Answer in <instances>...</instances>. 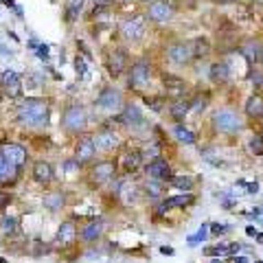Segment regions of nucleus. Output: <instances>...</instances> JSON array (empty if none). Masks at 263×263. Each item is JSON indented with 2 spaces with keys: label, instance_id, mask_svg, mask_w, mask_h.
<instances>
[{
  "label": "nucleus",
  "instance_id": "27",
  "mask_svg": "<svg viewBox=\"0 0 263 263\" xmlns=\"http://www.w3.org/2000/svg\"><path fill=\"white\" fill-rule=\"evenodd\" d=\"M169 112L176 121H184V117L191 112V105H189V101H184V99H176V101L169 105Z\"/></svg>",
  "mask_w": 263,
  "mask_h": 263
},
{
  "label": "nucleus",
  "instance_id": "29",
  "mask_svg": "<svg viewBox=\"0 0 263 263\" xmlns=\"http://www.w3.org/2000/svg\"><path fill=\"white\" fill-rule=\"evenodd\" d=\"M246 114H248V117H261L263 114V97L252 95L248 101H246Z\"/></svg>",
  "mask_w": 263,
  "mask_h": 263
},
{
  "label": "nucleus",
  "instance_id": "13",
  "mask_svg": "<svg viewBox=\"0 0 263 263\" xmlns=\"http://www.w3.org/2000/svg\"><path fill=\"white\" fill-rule=\"evenodd\" d=\"M20 178V167L13 162H7L5 156L0 154V186H13Z\"/></svg>",
  "mask_w": 263,
  "mask_h": 263
},
{
  "label": "nucleus",
  "instance_id": "15",
  "mask_svg": "<svg viewBox=\"0 0 263 263\" xmlns=\"http://www.w3.org/2000/svg\"><path fill=\"white\" fill-rule=\"evenodd\" d=\"M167 57H169V62H174V64H186V62H191L193 60L191 44H186V42L171 44L167 48Z\"/></svg>",
  "mask_w": 263,
  "mask_h": 263
},
{
  "label": "nucleus",
  "instance_id": "46",
  "mask_svg": "<svg viewBox=\"0 0 263 263\" xmlns=\"http://www.w3.org/2000/svg\"><path fill=\"white\" fill-rule=\"evenodd\" d=\"M160 254H164V257H174L176 250L171 248V246H160Z\"/></svg>",
  "mask_w": 263,
  "mask_h": 263
},
{
  "label": "nucleus",
  "instance_id": "22",
  "mask_svg": "<svg viewBox=\"0 0 263 263\" xmlns=\"http://www.w3.org/2000/svg\"><path fill=\"white\" fill-rule=\"evenodd\" d=\"M42 204H44L46 211L60 213V211L66 206V195H64L62 191H48V193H44V197H42Z\"/></svg>",
  "mask_w": 263,
  "mask_h": 263
},
{
  "label": "nucleus",
  "instance_id": "35",
  "mask_svg": "<svg viewBox=\"0 0 263 263\" xmlns=\"http://www.w3.org/2000/svg\"><path fill=\"white\" fill-rule=\"evenodd\" d=\"M211 46H209V40L206 37H197L195 42L191 44V53L193 57H202V55H209Z\"/></svg>",
  "mask_w": 263,
  "mask_h": 263
},
{
  "label": "nucleus",
  "instance_id": "34",
  "mask_svg": "<svg viewBox=\"0 0 263 263\" xmlns=\"http://www.w3.org/2000/svg\"><path fill=\"white\" fill-rule=\"evenodd\" d=\"M241 53L246 55V60H248V62H259L263 51H261V46L257 42H248V44H243Z\"/></svg>",
  "mask_w": 263,
  "mask_h": 263
},
{
  "label": "nucleus",
  "instance_id": "26",
  "mask_svg": "<svg viewBox=\"0 0 263 263\" xmlns=\"http://www.w3.org/2000/svg\"><path fill=\"white\" fill-rule=\"evenodd\" d=\"M20 230V221L13 215H3L0 217V235L3 237H13Z\"/></svg>",
  "mask_w": 263,
  "mask_h": 263
},
{
  "label": "nucleus",
  "instance_id": "38",
  "mask_svg": "<svg viewBox=\"0 0 263 263\" xmlns=\"http://www.w3.org/2000/svg\"><path fill=\"white\" fill-rule=\"evenodd\" d=\"M75 72H77L79 79L88 77V62H86L84 55H77V57H75Z\"/></svg>",
  "mask_w": 263,
  "mask_h": 263
},
{
  "label": "nucleus",
  "instance_id": "41",
  "mask_svg": "<svg viewBox=\"0 0 263 263\" xmlns=\"http://www.w3.org/2000/svg\"><path fill=\"white\" fill-rule=\"evenodd\" d=\"M209 230L213 233V237H221L230 233V226H224V224H209Z\"/></svg>",
  "mask_w": 263,
  "mask_h": 263
},
{
  "label": "nucleus",
  "instance_id": "30",
  "mask_svg": "<svg viewBox=\"0 0 263 263\" xmlns=\"http://www.w3.org/2000/svg\"><path fill=\"white\" fill-rule=\"evenodd\" d=\"M84 5H86V0H70L68 7H66V18H68L70 22L79 20L81 11H84Z\"/></svg>",
  "mask_w": 263,
  "mask_h": 263
},
{
  "label": "nucleus",
  "instance_id": "19",
  "mask_svg": "<svg viewBox=\"0 0 263 263\" xmlns=\"http://www.w3.org/2000/svg\"><path fill=\"white\" fill-rule=\"evenodd\" d=\"M117 169H119L117 162H112V160L99 162L92 169V178L97 180V182H112L114 176H117Z\"/></svg>",
  "mask_w": 263,
  "mask_h": 263
},
{
  "label": "nucleus",
  "instance_id": "39",
  "mask_svg": "<svg viewBox=\"0 0 263 263\" xmlns=\"http://www.w3.org/2000/svg\"><path fill=\"white\" fill-rule=\"evenodd\" d=\"M33 53H35L42 62H51V46L44 44V42H37V46L33 48Z\"/></svg>",
  "mask_w": 263,
  "mask_h": 263
},
{
  "label": "nucleus",
  "instance_id": "16",
  "mask_svg": "<svg viewBox=\"0 0 263 263\" xmlns=\"http://www.w3.org/2000/svg\"><path fill=\"white\" fill-rule=\"evenodd\" d=\"M143 154H141V149H129V152H125L121 156V162L117 164V167H123V171L125 174H134V171H138L143 167Z\"/></svg>",
  "mask_w": 263,
  "mask_h": 263
},
{
  "label": "nucleus",
  "instance_id": "45",
  "mask_svg": "<svg viewBox=\"0 0 263 263\" xmlns=\"http://www.w3.org/2000/svg\"><path fill=\"white\" fill-rule=\"evenodd\" d=\"M0 57H13V51L9 46H5L3 42H0Z\"/></svg>",
  "mask_w": 263,
  "mask_h": 263
},
{
  "label": "nucleus",
  "instance_id": "6",
  "mask_svg": "<svg viewBox=\"0 0 263 263\" xmlns=\"http://www.w3.org/2000/svg\"><path fill=\"white\" fill-rule=\"evenodd\" d=\"M103 230H105V221L101 217H92L77 230V237L84 243H95L103 237Z\"/></svg>",
  "mask_w": 263,
  "mask_h": 263
},
{
  "label": "nucleus",
  "instance_id": "54",
  "mask_svg": "<svg viewBox=\"0 0 263 263\" xmlns=\"http://www.w3.org/2000/svg\"><path fill=\"white\" fill-rule=\"evenodd\" d=\"M261 224H263V209H261Z\"/></svg>",
  "mask_w": 263,
  "mask_h": 263
},
{
  "label": "nucleus",
  "instance_id": "12",
  "mask_svg": "<svg viewBox=\"0 0 263 263\" xmlns=\"http://www.w3.org/2000/svg\"><path fill=\"white\" fill-rule=\"evenodd\" d=\"M121 35L127 42H138L145 35V20L143 18H129L121 24Z\"/></svg>",
  "mask_w": 263,
  "mask_h": 263
},
{
  "label": "nucleus",
  "instance_id": "37",
  "mask_svg": "<svg viewBox=\"0 0 263 263\" xmlns=\"http://www.w3.org/2000/svg\"><path fill=\"white\" fill-rule=\"evenodd\" d=\"M81 169V162L72 156V158H66L64 162H62V171L64 174H77V171Z\"/></svg>",
  "mask_w": 263,
  "mask_h": 263
},
{
  "label": "nucleus",
  "instance_id": "1",
  "mask_svg": "<svg viewBox=\"0 0 263 263\" xmlns=\"http://www.w3.org/2000/svg\"><path fill=\"white\" fill-rule=\"evenodd\" d=\"M48 103L40 97H27L22 99L15 108V119L24 127H44L48 123Z\"/></svg>",
  "mask_w": 263,
  "mask_h": 263
},
{
  "label": "nucleus",
  "instance_id": "8",
  "mask_svg": "<svg viewBox=\"0 0 263 263\" xmlns=\"http://www.w3.org/2000/svg\"><path fill=\"white\" fill-rule=\"evenodd\" d=\"M149 75H152L149 62H147V60H138L129 68V79H127L129 88H143L145 84H149Z\"/></svg>",
  "mask_w": 263,
  "mask_h": 263
},
{
  "label": "nucleus",
  "instance_id": "21",
  "mask_svg": "<svg viewBox=\"0 0 263 263\" xmlns=\"http://www.w3.org/2000/svg\"><path fill=\"white\" fill-rule=\"evenodd\" d=\"M77 239V224L72 219H66L60 224V228H57V243L62 246H68Z\"/></svg>",
  "mask_w": 263,
  "mask_h": 263
},
{
  "label": "nucleus",
  "instance_id": "49",
  "mask_svg": "<svg viewBox=\"0 0 263 263\" xmlns=\"http://www.w3.org/2000/svg\"><path fill=\"white\" fill-rule=\"evenodd\" d=\"M257 233H259V230L254 228V226H248V228H246V235H248V237H254Z\"/></svg>",
  "mask_w": 263,
  "mask_h": 263
},
{
  "label": "nucleus",
  "instance_id": "52",
  "mask_svg": "<svg viewBox=\"0 0 263 263\" xmlns=\"http://www.w3.org/2000/svg\"><path fill=\"white\" fill-rule=\"evenodd\" d=\"M211 263H221V259H217V257H215V259H213Z\"/></svg>",
  "mask_w": 263,
  "mask_h": 263
},
{
  "label": "nucleus",
  "instance_id": "4",
  "mask_svg": "<svg viewBox=\"0 0 263 263\" xmlns=\"http://www.w3.org/2000/svg\"><path fill=\"white\" fill-rule=\"evenodd\" d=\"M213 127L221 132V134H237V132L243 127V121L235 110L221 108L213 114Z\"/></svg>",
  "mask_w": 263,
  "mask_h": 263
},
{
  "label": "nucleus",
  "instance_id": "50",
  "mask_svg": "<svg viewBox=\"0 0 263 263\" xmlns=\"http://www.w3.org/2000/svg\"><path fill=\"white\" fill-rule=\"evenodd\" d=\"M254 241H257V243H263V233H257V235H254Z\"/></svg>",
  "mask_w": 263,
  "mask_h": 263
},
{
  "label": "nucleus",
  "instance_id": "2",
  "mask_svg": "<svg viewBox=\"0 0 263 263\" xmlns=\"http://www.w3.org/2000/svg\"><path fill=\"white\" fill-rule=\"evenodd\" d=\"M88 123H90L88 110L79 103H72L62 112V127L68 132V134H84Z\"/></svg>",
  "mask_w": 263,
  "mask_h": 263
},
{
  "label": "nucleus",
  "instance_id": "18",
  "mask_svg": "<svg viewBox=\"0 0 263 263\" xmlns=\"http://www.w3.org/2000/svg\"><path fill=\"white\" fill-rule=\"evenodd\" d=\"M147 15H149V20H154V22H167L171 15H174V9H171V5L167 0H156V3L149 5Z\"/></svg>",
  "mask_w": 263,
  "mask_h": 263
},
{
  "label": "nucleus",
  "instance_id": "7",
  "mask_svg": "<svg viewBox=\"0 0 263 263\" xmlns=\"http://www.w3.org/2000/svg\"><path fill=\"white\" fill-rule=\"evenodd\" d=\"M119 119H121L123 125L132 127V129L145 125V114H143V110L138 108L136 103H123V108L119 112Z\"/></svg>",
  "mask_w": 263,
  "mask_h": 263
},
{
  "label": "nucleus",
  "instance_id": "51",
  "mask_svg": "<svg viewBox=\"0 0 263 263\" xmlns=\"http://www.w3.org/2000/svg\"><path fill=\"white\" fill-rule=\"evenodd\" d=\"M112 0H95V5H110Z\"/></svg>",
  "mask_w": 263,
  "mask_h": 263
},
{
  "label": "nucleus",
  "instance_id": "57",
  "mask_svg": "<svg viewBox=\"0 0 263 263\" xmlns=\"http://www.w3.org/2000/svg\"><path fill=\"white\" fill-rule=\"evenodd\" d=\"M0 3H3V0H0Z\"/></svg>",
  "mask_w": 263,
  "mask_h": 263
},
{
  "label": "nucleus",
  "instance_id": "10",
  "mask_svg": "<svg viewBox=\"0 0 263 263\" xmlns=\"http://www.w3.org/2000/svg\"><path fill=\"white\" fill-rule=\"evenodd\" d=\"M0 154L5 156L7 162H13V164H18V167H24L27 160H29L27 147L20 145V143H5L3 147H0Z\"/></svg>",
  "mask_w": 263,
  "mask_h": 263
},
{
  "label": "nucleus",
  "instance_id": "32",
  "mask_svg": "<svg viewBox=\"0 0 263 263\" xmlns=\"http://www.w3.org/2000/svg\"><path fill=\"white\" fill-rule=\"evenodd\" d=\"M209 235H211V230H209V221L206 224H202L200 228H197V233H193V235H189V246H197V243H204L209 239Z\"/></svg>",
  "mask_w": 263,
  "mask_h": 263
},
{
  "label": "nucleus",
  "instance_id": "23",
  "mask_svg": "<svg viewBox=\"0 0 263 263\" xmlns=\"http://www.w3.org/2000/svg\"><path fill=\"white\" fill-rule=\"evenodd\" d=\"M211 79L215 84H226L230 79V64L228 62H215L211 66Z\"/></svg>",
  "mask_w": 263,
  "mask_h": 263
},
{
  "label": "nucleus",
  "instance_id": "20",
  "mask_svg": "<svg viewBox=\"0 0 263 263\" xmlns=\"http://www.w3.org/2000/svg\"><path fill=\"white\" fill-rule=\"evenodd\" d=\"M127 68V53L117 48V51H112L110 57H108V70L112 77H119L123 70Z\"/></svg>",
  "mask_w": 263,
  "mask_h": 263
},
{
  "label": "nucleus",
  "instance_id": "47",
  "mask_svg": "<svg viewBox=\"0 0 263 263\" xmlns=\"http://www.w3.org/2000/svg\"><path fill=\"white\" fill-rule=\"evenodd\" d=\"M235 204H237V202H235V197H226V200L221 202V206H224V209H233Z\"/></svg>",
  "mask_w": 263,
  "mask_h": 263
},
{
  "label": "nucleus",
  "instance_id": "31",
  "mask_svg": "<svg viewBox=\"0 0 263 263\" xmlns=\"http://www.w3.org/2000/svg\"><path fill=\"white\" fill-rule=\"evenodd\" d=\"M169 184L178 189V191H191L193 189V178L191 176H171Z\"/></svg>",
  "mask_w": 263,
  "mask_h": 263
},
{
  "label": "nucleus",
  "instance_id": "42",
  "mask_svg": "<svg viewBox=\"0 0 263 263\" xmlns=\"http://www.w3.org/2000/svg\"><path fill=\"white\" fill-rule=\"evenodd\" d=\"M164 86H167L169 90H182L184 88V84L178 77H167V79H164Z\"/></svg>",
  "mask_w": 263,
  "mask_h": 263
},
{
  "label": "nucleus",
  "instance_id": "33",
  "mask_svg": "<svg viewBox=\"0 0 263 263\" xmlns=\"http://www.w3.org/2000/svg\"><path fill=\"white\" fill-rule=\"evenodd\" d=\"M145 193L149 197H154V200H158V197H162V193H164V186L160 184V180L152 178V180L145 182Z\"/></svg>",
  "mask_w": 263,
  "mask_h": 263
},
{
  "label": "nucleus",
  "instance_id": "55",
  "mask_svg": "<svg viewBox=\"0 0 263 263\" xmlns=\"http://www.w3.org/2000/svg\"><path fill=\"white\" fill-rule=\"evenodd\" d=\"M254 263H263V261H261V259H259V261H254Z\"/></svg>",
  "mask_w": 263,
  "mask_h": 263
},
{
  "label": "nucleus",
  "instance_id": "5",
  "mask_svg": "<svg viewBox=\"0 0 263 263\" xmlns=\"http://www.w3.org/2000/svg\"><path fill=\"white\" fill-rule=\"evenodd\" d=\"M0 90L9 99H20L22 97V79L15 70L7 68L0 72Z\"/></svg>",
  "mask_w": 263,
  "mask_h": 263
},
{
  "label": "nucleus",
  "instance_id": "53",
  "mask_svg": "<svg viewBox=\"0 0 263 263\" xmlns=\"http://www.w3.org/2000/svg\"><path fill=\"white\" fill-rule=\"evenodd\" d=\"M0 263H9V261H7L5 257H0Z\"/></svg>",
  "mask_w": 263,
  "mask_h": 263
},
{
  "label": "nucleus",
  "instance_id": "40",
  "mask_svg": "<svg viewBox=\"0 0 263 263\" xmlns=\"http://www.w3.org/2000/svg\"><path fill=\"white\" fill-rule=\"evenodd\" d=\"M248 147H250V152H252V154L263 156V136H261V134H254V136L250 138Z\"/></svg>",
  "mask_w": 263,
  "mask_h": 263
},
{
  "label": "nucleus",
  "instance_id": "28",
  "mask_svg": "<svg viewBox=\"0 0 263 263\" xmlns=\"http://www.w3.org/2000/svg\"><path fill=\"white\" fill-rule=\"evenodd\" d=\"M174 138L182 145H195V134L186 125H182V123H178L174 127Z\"/></svg>",
  "mask_w": 263,
  "mask_h": 263
},
{
  "label": "nucleus",
  "instance_id": "43",
  "mask_svg": "<svg viewBox=\"0 0 263 263\" xmlns=\"http://www.w3.org/2000/svg\"><path fill=\"white\" fill-rule=\"evenodd\" d=\"M11 200H13V197H11L9 193H7V191H0V211H5L7 206H9Z\"/></svg>",
  "mask_w": 263,
  "mask_h": 263
},
{
  "label": "nucleus",
  "instance_id": "36",
  "mask_svg": "<svg viewBox=\"0 0 263 263\" xmlns=\"http://www.w3.org/2000/svg\"><path fill=\"white\" fill-rule=\"evenodd\" d=\"M206 257H219V254H228V243H215V246H206L204 248Z\"/></svg>",
  "mask_w": 263,
  "mask_h": 263
},
{
  "label": "nucleus",
  "instance_id": "14",
  "mask_svg": "<svg viewBox=\"0 0 263 263\" xmlns=\"http://www.w3.org/2000/svg\"><path fill=\"white\" fill-rule=\"evenodd\" d=\"M95 154H97V147H95V141H92V136H81L77 145H75V158L84 164V162H90L95 158Z\"/></svg>",
  "mask_w": 263,
  "mask_h": 263
},
{
  "label": "nucleus",
  "instance_id": "48",
  "mask_svg": "<svg viewBox=\"0 0 263 263\" xmlns=\"http://www.w3.org/2000/svg\"><path fill=\"white\" fill-rule=\"evenodd\" d=\"M230 261H233V263H250L248 259H246V257H237V254H233V257H228Z\"/></svg>",
  "mask_w": 263,
  "mask_h": 263
},
{
  "label": "nucleus",
  "instance_id": "3",
  "mask_svg": "<svg viewBox=\"0 0 263 263\" xmlns=\"http://www.w3.org/2000/svg\"><path fill=\"white\" fill-rule=\"evenodd\" d=\"M95 108L99 112H103L105 117H117L123 108V95L121 90L112 88V86H105L101 92L97 95V101H95Z\"/></svg>",
  "mask_w": 263,
  "mask_h": 263
},
{
  "label": "nucleus",
  "instance_id": "56",
  "mask_svg": "<svg viewBox=\"0 0 263 263\" xmlns=\"http://www.w3.org/2000/svg\"><path fill=\"white\" fill-rule=\"evenodd\" d=\"M261 60H263V53H261Z\"/></svg>",
  "mask_w": 263,
  "mask_h": 263
},
{
  "label": "nucleus",
  "instance_id": "25",
  "mask_svg": "<svg viewBox=\"0 0 263 263\" xmlns=\"http://www.w3.org/2000/svg\"><path fill=\"white\" fill-rule=\"evenodd\" d=\"M164 202H167L171 209H184V206H191V204L195 202V197H193L191 191H180L178 195L164 197Z\"/></svg>",
  "mask_w": 263,
  "mask_h": 263
},
{
  "label": "nucleus",
  "instance_id": "11",
  "mask_svg": "<svg viewBox=\"0 0 263 263\" xmlns=\"http://www.w3.org/2000/svg\"><path fill=\"white\" fill-rule=\"evenodd\" d=\"M145 171H147V176L149 178H156V180H160V182H169L171 180V176H174V171H171V164L164 160V158H154V160H149V164L145 167Z\"/></svg>",
  "mask_w": 263,
  "mask_h": 263
},
{
  "label": "nucleus",
  "instance_id": "9",
  "mask_svg": "<svg viewBox=\"0 0 263 263\" xmlns=\"http://www.w3.org/2000/svg\"><path fill=\"white\" fill-rule=\"evenodd\" d=\"M97 152H117L121 145V138L117 136L114 129H99L97 134L92 136Z\"/></svg>",
  "mask_w": 263,
  "mask_h": 263
},
{
  "label": "nucleus",
  "instance_id": "24",
  "mask_svg": "<svg viewBox=\"0 0 263 263\" xmlns=\"http://www.w3.org/2000/svg\"><path fill=\"white\" fill-rule=\"evenodd\" d=\"M117 197L121 202H125V204H134L138 200V186L136 184H129L125 178H123V182H121V189H119V193Z\"/></svg>",
  "mask_w": 263,
  "mask_h": 263
},
{
  "label": "nucleus",
  "instance_id": "44",
  "mask_svg": "<svg viewBox=\"0 0 263 263\" xmlns=\"http://www.w3.org/2000/svg\"><path fill=\"white\" fill-rule=\"evenodd\" d=\"M246 193H259V182L254 180V182H246Z\"/></svg>",
  "mask_w": 263,
  "mask_h": 263
},
{
  "label": "nucleus",
  "instance_id": "17",
  "mask_svg": "<svg viewBox=\"0 0 263 263\" xmlns=\"http://www.w3.org/2000/svg\"><path fill=\"white\" fill-rule=\"evenodd\" d=\"M33 180H35L37 184H51L55 180V169L51 162L46 160H37L33 164Z\"/></svg>",
  "mask_w": 263,
  "mask_h": 263
}]
</instances>
